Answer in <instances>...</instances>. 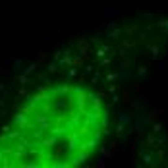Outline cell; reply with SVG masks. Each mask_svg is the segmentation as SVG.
Here are the masks:
<instances>
[{
    "label": "cell",
    "mask_w": 168,
    "mask_h": 168,
    "mask_svg": "<svg viewBox=\"0 0 168 168\" xmlns=\"http://www.w3.org/2000/svg\"><path fill=\"white\" fill-rule=\"evenodd\" d=\"M107 128L101 97L75 85L39 91L0 134V168H72L85 162Z\"/></svg>",
    "instance_id": "cell-1"
}]
</instances>
